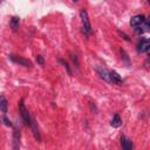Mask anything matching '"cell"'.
Returning a JSON list of instances; mask_svg holds the SVG:
<instances>
[{
  "instance_id": "6da1fadb",
  "label": "cell",
  "mask_w": 150,
  "mask_h": 150,
  "mask_svg": "<svg viewBox=\"0 0 150 150\" xmlns=\"http://www.w3.org/2000/svg\"><path fill=\"white\" fill-rule=\"evenodd\" d=\"M80 18H81V25H82V32L86 36H90L93 33V28H91V23L88 16V12L82 8L80 11Z\"/></svg>"
},
{
  "instance_id": "7a4b0ae2",
  "label": "cell",
  "mask_w": 150,
  "mask_h": 150,
  "mask_svg": "<svg viewBox=\"0 0 150 150\" xmlns=\"http://www.w3.org/2000/svg\"><path fill=\"white\" fill-rule=\"evenodd\" d=\"M18 107H19V112H20V116H21V118H22L23 123H25L26 125H28V127H29V125H30V122H32V120H33V117L30 116V114H29L28 109L25 107V103H23V100H22V98L19 101Z\"/></svg>"
},
{
  "instance_id": "3957f363",
  "label": "cell",
  "mask_w": 150,
  "mask_h": 150,
  "mask_svg": "<svg viewBox=\"0 0 150 150\" xmlns=\"http://www.w3.org/2000/svg\"><path fill=\"white\" fill-rule=\"evenodd\" d=\"M8 57H9V60H11L12 62H14V63H16V64L23 66V67H26V68H32V67H33V63H32L29 60H27V59H25V57H21V56H19V55L11 54V55H8Z\"/></svg>"
},
{
  "instance_id": "277c9868",
  "label": "cell",
  "mask_w": 150,
  "mask_h": 150,
  "mask_svg": "<svg viewBox=\"0 0 150 150\" xmlns=\"http://www.w3.org/2000/svg\"><path fill=\"white\" fill-rule=\"evenodd\" d=\"M149 48H150V42H149V39L148 38H141L138 45H137V50L142 54H146L149 52Z\"/></svg>"
},
{
  "instance_id": "5b68a950",
  "label": "cell",
  "mask_w": 150,
  "mask_h": 150,
  "mask_svg": "<svg viewBox=\"0 0 150 150\" xmlns=\"http://www.w3.org/2000/svg\"><path fill=\"white\" fill-rule=\"evenodd\" d=\"M144 20H145V15H143V14H137V15H134V16L131 18V20H130V26H131L132 28L141 27V26L143 25Z\"/></svg>"
},
{
  "instance_id": "8992f818",
  "label": "cell",
  "mask_w": 150,
  "mask_h": 150,
  "mask_svg": "<svg viewBox=\"0 0 150 150\" xmlns=\"http://www.w3.org/2000/svg\"><path fill=\"white\" fill-rule=\"evenodd\" d=\"M96 71H97V74L100 75V77L103 80V81H105V82H108V83H110V77H109V70L107 69V68H104V67H96Z\"/></svg>"
},
{
  "instance_id": "52a82bcc",
  "label": "cell",
  "mask_w": 150,
  "mask_h": 150,
  "mask_svg": "<svg viewBox=\"0 0 150 150\" xmlns=\"http://www.w3.org/2000/svg\"><path fill=\"white\" fill-rule=\"evenodd\" d=\"M29 128H30V130H32V134H33L34 138H35L38 142H41V135H40V131H39V128H38V124H36L34 117H33V120H32V122H30Z\"/></svg>"
},
{
  "instance_id": "ba28073f",
  "label": "cell",
  "mask_w": 150,
  "mask_h": 150,
  "mask_svg": "<svg viewBox=\"0 0 150 150\" xmlns=\"http://www.w3.org/2000/svg\"><path fill=\"white\" fill-rule=\"evenodd\" d=\"M109 77H110V83H114V84H122L123 83V79L115 70L109 71Z\"/></svg>"
},
{
  "instance_id": "9c48e42d",
  "label": "cell",
  "mask_w": 150,
  "mask_h": 150,
  "mask_svg": "<svg viewBox=\"0 0 150 150\" xmlns=\"http://www.w3.org/2000/svg\"><path fill=\"white\" fill-rule=\"evenodd\" d=\"M121 145H122V149L123 150H132L134 149L132 142L127 136H124V135L121 137Z\"/></svg>"
},
{
  "instance_id": "30bf717a",
  "label": "cell",
  "mask_w": 150,
  "mask_h": 150,
  "mask_svg": "<svg viewBox=\"0 0 150 150\" xmlns=\"http://www.w3.org/2000/svg\"><path fill=\"white\" fill-rule=\"evenodd\" d=\"M13 149L14 150L20 149V131L18 129H14L13 131Z\"/></svg>"
},
{
  "instance_id": "8fae6325",
  "label": "cell",
  "mask_w": 150,
  "mask_h": 150,
  "mask_svg": "<svg viewBox=\"0 0 150 150\" xmlns=\"http://www.w3.org/2000/svg\"><path fill=\"white\" fill-rule=\"evenodd\" d=\"M0 111L4 115H6V112L8 111V101L5 95H0Z\"/></svg>"
},
{
  "instance_id": "7c38bea8",
  "label": "cell",
  "mask_w": 150,
  "mask_h": 150,
  "mask_svg": "<svg viewBox=\"0 0 150 150\" xmlns=\"http://www.w3.org/2000/svg\"><path fill=\"white\" fill-rule=\"evenodd\" d=\"M110 125H111L112 128H120V127L122 125V118H121V116H120L117 112L114 115V117H112V120H111V122H110Z\"/></svg>"
},
{
  "instance_id": "4fadbf2b",
  "label": "cell",
  "mask_w": 150,
  "mask_h": 150,
  "mask_svg": "<svg viewBox=\"0 0 150 150\" xmlns=\"http://www.w3.org/2000/svg\"><path fill=\"white\" fill-rule=\"evenodd\" d=\"M19 23H20V18H19V16H13V18H11V20H9V26H11L12 30H14V32L18 30Z\"/></svg>"
},
{
  "instance_id": "5bb4252c",
  "label": "cell",
  "mask_w": 150,
  "mask_h": 150,
  "mask_svg": "<svg viewBox=\"0 0 150 150\" xmlns=\"http://www.w3.org/2000/svg\"><path fill=\"white\" fill-rule=\"evenodd\" d=\"M0 121H1L6 127H11V128L13 127V123L11 122V120H9V118H7V117H6V115H2V116L0 117Z\"/></svg>"
},
{
  "instance_id": "9a60e30c",
  "label": "cell",
  "mask_w": 150,
  "mask_h": 150,
  "mask_svg": "<svg viewBox=\"0 0 150 150\" xmlns=\"http://www.w3.org/2000/svg\"><path fill=\"white\" fill-rule=\"evenodd\" d=\"M59 62L66 68V70H67V73L69 74V75H71V69H70V67H69V64H68V62L66 61V60H63V59H60L59 60Z\"/></svg>"
},
{
  "instance_id": "2e32d148",
  "label": "cell",
  "mask_w": 150,
  "mask_h": 150,
  "mask_svg": "<svg viewBox=\"0 0 150 150\" xmlns=\"http://www.w3.org/2000/svg\"><path fill=\"white\" fill-rule=\"evenodd\" d=\"M121 54H122V56H123V60L127 62V66H130V61H129L128 54L125 53V50H124V49H121Z\"/></svg>"
},
{
  "instance_id": "e0dca14e",
  "label": "cell",
  "mask_w": 150,
  "mask_h": 150,
  "mask_svg": "<svg viewBox=\"0 0 150 150\" xmlns=\"http://www.w3.org/2000/svg\"><path fill=\"white\" fill-rule=\"evenodd\" d=\"M36 62H38L40 66H43V64H45L43 56H41V55H36Z\"/></svg>"
},
{
  "instance_id": "ac0fdd59",
  "label": "cell",
  "mask_w": 150,
  "mask_h": 150,
  "mask_svg": "<svg viewBox=\"0 0 150 150\" xmlns=\"http://www.w3.org/2000/svg\"><path fill=\"white\" fill-rule=\"evenodd\" d=\"M118 34L121 35V36H123V39L125 40V41H130V38L124 33V32H121V30H118Z\"/></svg>"
},
{
  "instance_id": "d6986e66",
  "label": "cell",
  "mask_w": 150,
  "mask_h": 150,
  "mask_svg": "<svg viewBox=\"0 0 150 150\" xmlns=\"http://www.w3.org/2000/svg\"><path fill=\"white\" fill-rule=\"evenodd\" d=\"M71 59H73V62L75 63V66H76V68H79V64H80V63H79V59H77V56L73 54V55H71Z\"/></svg>"
},
{
  "instance_id": "ffe728a7",
  "label": "cell",
  "mask_w": 150,
  "mask_h": 150,
  "mask_svg": "<svg viewBox=\"0 0 150 150\" xmlns=\"http://www.w3.org/2000/svg\"><path fill=\"white\" fill-rule=\"evenodd\" d=\"M89 104H90V108H91V110H93V111H95V112H97V109H96L95 104H93V102H90Z\"/></svg>"
}]
</instances>
